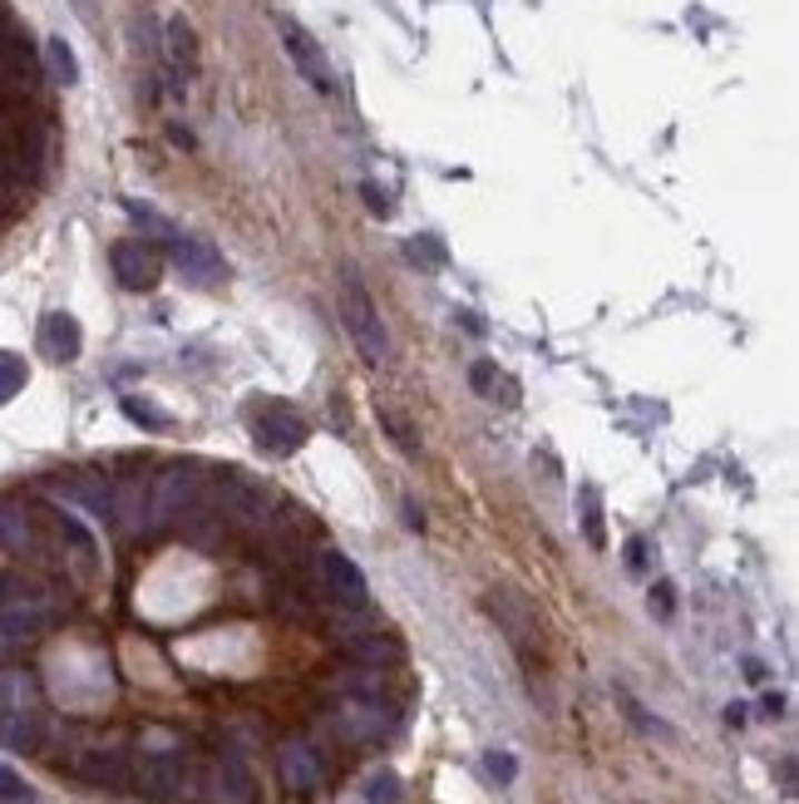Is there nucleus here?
I'll return each instance as SVG.
<instances>
[{
    "instance_id": "f257e3e1",
    "label": "nucleus",
    "mask_w": 799,
    "mask_h": 804,
    "mask_svg": "<svg viewBox=\"0 0 799 804\" xmlns=\"http://www.w3.org/2000/svg\"><path fill=\"white\" fill-rule=\"evenodd\" d=\"M341 321H346L351 341H356L361 361L365 365H391V336H385V321H381V306H375V296L365 292V282L356 272H341Z\"/></svg>"
},
{
    "instance_id": "f03ea898",
    "label": "nucleus",
    "mask_w": 799,
    "mask_h": 804,
    "mask_svg": "<svg viewBox=\"0 0 799 804\" xmlns=\"http://www.w3.org/2000/svg\"><path fill=\"white\" fill-rule=\"evenodd\" d=\"M489 617L499 622V631L509 637V647L519 651L523 666H543V612L513 588H489L484 592Z\"/></svg>"
},
{
    "instance_id": "7ed1b4c3",
    "label": "nucleus",
    "mask_w": 799,
    "mask_h": 804,
    "mask_svg": "<svg viewBox=\"0 0 799 804\" xmlns=\"http://www.w3.org/2000/svg\"><path fill=\"white\" fill-rule=\"evenodd\" d=\"M45 79V65H40V50L30 45L26 30L10 20V10L0 16V95L10 99H26L36 95Z\"/></svg>"
},
{
    "instance_id": "20e7f679",
    "label": "nucleus",
    "mask_w": 799,
    "mask_h": 804,
    "mask_svg": "<svg viewBox=\"0 0 799 804\" xmlns=\"http://www.w3.org/2000/svg\"><path fill=\"white\" fill-rule=\"evenodd\" d=\"M203 499V474L198 464H168L148 479V523H174V519H188Z\"/></svg>"
},
{
    "instance_id": "39448f33",
    "label": "nucleus",
    "mask_w": 799,
    "mask_h": 804,
    "mask_svg": "<svg viewBox=\"0 0 799 804\" xmlns=\"http://www.w3.org/2000/svg\"><path fill=\"white\" fill-rule=\"evenodd\" d=\"M272 493L253 484L247 474H237V469H227V474L218 479V513H227V519H237V523H247V528H257V523H267L272 519Z\"/></svg>"
},
{
    "instance_id": "423d86ee",
    "label": "nucleus",
    "mask_w": 799,
    "mask_h": 804,
    "mask_svg": "<svg viewBox=\"0 0 799 804\" xmlns=\"http://www.w3.org/2000/svg\"><path fill=\"white\" fill-rule=\"evenodd\" d=\"M253 440L262 454L287 459L306 444V420L296 415L292 405H267V410H257V420H253Z\"/></svg>"
},
{
    "instance_id": "0eeeda50",
    "label": "nucleus",
    "mask_w": 799,
    "mask_h": 804,
    "mask_svg": "<svg viewBox=\"0 0 799 804\" xmlns=\"http://www.w3.org/2000/svg\"><path fill=\"white\" fill-rule=\"evenodd\" d=\"M282 45H287L296 75H302L316 95H336V75H331V60H326L322 45H316L312 30H302L296 20H282Z\"/></svg>"
},
{
    "instance_id": "6e6552de",
    "label": "nucleus",
    "mask_w": 799,
    "mask_h": 804,
    "mask_svg": "<svg viewBox=\"0 0 799 804\" xmlns=\"http://www.w3.org/2000/svg\"><path fill=\"white\" fill-rule=\"evenodd\" d=\"M109 267L119 286H129V292H154L158 277H164V257H158L154 243H114L109 247Z\"/></svg>"
},
{
    "instance_id": "1a4fd4ad",
    "label": "nucleus",
    "mask_w": 799,
    "mask_h": 804,
    "mask_svg": "<svg viewBox=\"0 0 799 804\" xmlns=\"http://www.w3.org/2000/svg\"><path fill=\"white\" fill-rule=\"evenodd\" d=\"M316 572H322V588H326V597L336 607H351V612H361V607H365V597H371V588H365V572L346 553H341V548H326V553L316 558Z\"/></svg>"
},
{
    "instance_id": "9d476101",
    "label": "nucleus",
    "mask_w": 799,
    "mask_h": 804,
    "mask_svg": "<svg viewBox=\"0 0 799 804\" xmlns=\"http://www.w3.org/2000/svg\"><path fill=\"white\" fill-rule=\"evenodd\" d=\"M277 769H282V785H287L296 800H312L316 790H322V780H326V761H322V751H316L312 741H287L282 745Z\"/></svg>"
},
{
    "instance_id": "9b49d317",
    "label": "nucleus",
    "mask_w": 799,
    "mask_h": 804,
    "mask_svg": "<svg viewBox=\"0 0 799 804\" xmlns=\"http://www.w3.org/2000/svg\"><path fill=\"white\" fill-rule=\"evenodd\" d=\"M183 785H188V761H183L178 751H158V755H144V769H139V790L148 800L168 804L183 795Z\"/></svg>"
},
{
    "instance_id": "f8f14e48",
    "label": "nucleus",
    "mask_w": 799,
    "mask_h": 804,
    "mask_svg": "<svg viewBox=\"0 0 799 804\" xmlns=\"http://www.w3.org/2000/svg\"><path fill=\"white\" fill-rule=\"evenodd\" d=\"M55 489H60L70 503H79V509L99 513V519H109V513H114V484L105 474H95V469H70V474H55Z\"/></svg>"
},
{
    "instance_id": "ddd939ff",
    "label": "nucleus",
    "mask_w": 799,
    "mask_h": 804,
    "mask_svg": "<svg viewBox=\"0 0 799 804\" xmlns=\"http://www.w3.org/2000/svg\"><path fill=\"white\" fill-rule=\"evenodd\" d=\"M79 346H85V331H79V321L70 312H50L40 321V351L45 361L55 365H70L79 361Z\"/></svg>"
},
{
    "instance_id": "4468645a",
    "label": "nucleus",
    "mask_w": 799,
    "mask_h": 804,
    "mask_svg": "<svg viewBox=\"0 0 799 804\" xmlns=\"http://www.w3.org/2000/svg\"><path fill=\"white\" fill-rule=\"evenodd\" d=\"M79 780H89V785H99V790L129 785V751H124V745H99V751H85V761H79Z\"/></svg>"
},
{
    "instance_id": "2eb2a0df",
    "label": "nucleus",
    "mask_w": 799,
    "mask_h": 804,
    "mask_svg": "<svg viewBox=\"0 0 799 804\" xmlns=\"http://www.w3.org/2000/svg\"><path fill=\"white\" fill-rule=\"evenodd\" d=\"M164 55H168V70H174V85L198 75V36H193V26L183 16H174L164 26Z\"/></svg>"
},
{
    "instance_id": "dca6fc26",
    "label": "nucleus",
    "mask_w": 799,
    "mask_h": 804,
    "mask_svg": "<svg viewBox=\"0 0 799 804\" xmlns=\"http://www.w3.org/2000/svg\"><path fill=\"white\" fill-rule=\"evenodd\" d=\"M178 257V267H183V277H188L193 286H213V282H223V257L213 252L208 243H198V237H178L174 247H168Z\"/></svg>"
},
{
    "instance_id": "f3484780",
    "label": "nucleus",
    "mask_w": 799,
    "mask_h": 804,
    "mask_svg": "<svg viewBox=\"0 0 799 804\" xmlns=\"http://www.w3.org/2000/svg\"><path fill=\"white\" fill-rule=\"evenodd\" d=\"M341 651H346V657H356L361 666H385V661L400 657L395 641L381 637L375 627H346V631H341Z\"/></svg>"
},
{
    "instance_id": "a211bd4d",
    "label": "nucleus",
    "mask_w": 799,
    "mask_h": 804,
    "mask_svg": "<svg viewBox=\"0 0 799 804\" xmlns=\"http://www.w3.org/2000/svg\"><path fill=\"white\" fill-rule=\"evenodd\" d=\"M218 804H262L253 769H247V761L233 751H227L223 765H218Z\"/></svg>"
},
{
    "instance_id": "6ab92c4d",
    "label": "nucleus",
    "mask_w": 799,
    "mask_h": 804,
    "mask_svg": "<svg viewBox=\"0 0 799 804\" xmlns=\"http://www.w3.org/2000/svg\"><path fill=\"white\" fill-rule=\"evenodd\" d=\"M470 385H474V395H484V400H504V405H513V400H519V385H513L494 361H479L474 371H470Z\"/></svg>"
},
{
    "instance_id": "aec40b11",
    "label": "nucleus",
    "mask_w": 799,
    "mask_h": 804,
    "mask_svg": "<svg viewBox=\"0 0 799 804\" xmlns=\"http://www.w3.org/2000/svg\"><path fill=\"white\" fill-rule=\"evenodd\" d=\"M0 745H10V751H36V720H30L26 710L0 716Z\"/></svg>"
},
{
    "instance_id": "412c9836",
    "label": "nucleus",
    "mask_w": 799,
    "mask_h": 804,
    "mask_svg": "<svg viewBox=\"0 0 799 804\" xmlns=\"http://www.w3.org/2000/svg\"><path fill=\"white\" fill-rule=\"evenodd\" d=\"M26 381H30L26 361H20V355H10V351H0V405H10V400L26 390Z\"/></svg>"
},
{
    "instance_id": "4be33fe9",
    "label": "nucleus",
    "mask_w": 799,
    "mask_h": 804,
    "mask_svg": "<svg viewBox=\"0 0 799 804\" xmlns=\"http://www.w3.org/2000/svg\"><path fill=\"white\" fill-rule=\"evenodd\" d=\"M0 543L16 548V553H26L30 548V523L20 509H10V503H0Z\"/></svg>"
},
{
    "instance_id": "5701e85b",
    "label": "nucleus",
    "mask_w": 799,
    "mask_h": 804,
    "mask_svg": "<svg viewBox=\"0 0 799 804\" xmlns=\"http://www.w3.org/2000/svg\"><path fill=\"white\" fill-rule=\"evenodd\" d=\"M124 415H129L134 424H144V430H168V424H174L164 410L148 405V400H139V395H124Z\"/></svg>"
},
{
    "instance_id": "b1692460",
    "label": "nucleus",
    "mask_w": 799,
    "mask_h": 804,
    "mask_svg": "<svg viewBox=\"0 0 799 804\" xmlns=\"http://www.w3.org/2000/svg\"><path fill=\"white\" fill-rule=\"evenodd\" d=\"M405 257L415 262V267H425V272H440V267H444V247L435 243V237H410Z\"/></svg>"
},
{
    "instance_id": "393cba45",
    "label": "nucleus",
    "mask_w": 799,
    "mask_h": 804,
    "mask_svg": "<svg viewBox=\"0 0 799 804\" xmlns=\"http://www.w3.org/2000/svg\"><path fill=\"white\" fill-rule=\"evenodd\" d=\"M45 50H50V70H55V79H60V85H75V79H79V65H75V50H70V45L55 36L50 45H45Z\"/></svg>"
},
{
    "instance_id": "a878e982",
    "label": "nucleus",
    "mask_w": 799,
    "mask_h": 804,
    "mask_svg": "<svg viewBox=\"0 0 799 804\" xmlns=\"http://www.w3.org/2000/svg\"><path fill=\"white\" fill-rule=\"evenodd\" d=\"M0 800H10V804H36V790H30L10 765H0Z\"/></svg>"
},
{
    "instance_id": "bb28decb",
    "label": "nucleus",
    "mask_w": 799,
    "mask_h": 804,
    "mask_svg": "<svg viewBox=\"0 0 799 804\" xmlns=\"http://www.w3.org/2000/svg\"><path fill=\"white\" fill-rule=\"evenodd\" d=\"M365 800H371V804H395L400 800V780L391 775V769L371 775V780H365Z\"/></svg>"
},
{
    "instance_id": "cd10ccee",
    "label": "nucleus",
    "mask_w": 799,
    "mask_h": 804,
    "mask_svg": "<svg viewBox=\"0 0 799 804\" xmlns=\"http://www.w3.org/2000/svg\"><path fill=\"white\" fill-rule=\"evenodd\" d=\"M484 769H489V780H494V785H513V780H519V761H513L509 751H489Z\"/></svg>"
},
{
    "instance_id": "c85d7f7f",
    "label": "nucleus",
    "mask_w": 799,
    "mask_h": 804,
    "mask_svg": "<svg viewBox=\"0 0 799 804\" xmlns=\"http://www.w3.org/2000/svg\"><path fill=\"white\" fill-rule=\"evenodd\" d=\"M582 523H588V543L602 548L608 538H602V513H598V489H582Z\"/></svg>"
},
{
    "instance_id": "c756f323",
    "label": "nucleus",
    "mask_w": 799,
    "mask_h": 804,
    "mask_svg": "<svg viewBox=\"0 0 799 804\" xmlns=\"http://www.w3.org/2000/svg\"><path fill=\"white\" fill-rule=\"evenodd\" d=\"M381 424H385V430H391V440H395V444H400V450H405L410 459H420V440H415V434L405 430V420H400V415H391V410H385V415H381Z\"/></svg>"
},
{
    "instance_id": "7c9ffc66",
    "label": "nucleus",
    "mask_w": 799,
    "mask_h": 804,
    "mask_svg": "<svg viewBox=\"0 0 799 804\" xmlns=\"http://www.w3.org/2000/svg\"><path fill=\"white\" fill-rule=\"evenodd\" d=\"M618 700H622V710H627V720H632V726H642L647 735H661V731H667V726H661V720H652V716H647V710H642V706H637V700H632V696H627V692H618Z\"/></svg>"
},
{
    "instance_id": "2f4dec72",
    "label": "nucleus",
    "mask_w": 799,
    "mask_h": 804,
    "mask_svg": "<svg viewBox=\"0 0 799 804\" xmlns=\"http://www.w3.org/2000/svg\"><path fill=\"white\" fill-rule=\"evenodd\" d=\"M671 607H677V597H671V582H657V588H652V612L671 617Z\"/></svg>"
},
{
    "instance_id": "473e14b6",
    "label": "nucleus",
    "mask_w": 799,
    "mask_h": 804,
    "mask_svg": "<svg viewBox=\"0 0 799 804\" xmlns=\"http://www.w3.org/2000/svg\"><path fill=\"white\" fill-rule=\"evenodd\" d=\"M627 562H632V568H642V562H647V548H642V538H632V543H627Z\"/></svg>"
},
{
    "instance_id": "72a5a7b5",
    "label": "nucleus",
    "mask_w": 799,
    "mask_h": 804,
    "mask_svg": "<svg viewBox=\"0 0 799 804\" xmlns=\"http://www.w3.org/2000/svg\"><path fill=\"white\" fill-rule=\"evenodd\" d=\"M361 193H365V203H371V213H385V208H391V203H385V198H381V193H375V188H371V183H365V188H361Z\"/></svg>"
},
{
    "instance_id": "f704fd0d",
    "label": "nucleus",
    "mask_w": 799,
    "mask_h": 804,
    "mask_svg": "<svg viewBox=\"0 0 799 804\" xmlns=\"http://www.w3.org/2000/svg\"><path fill=\"white\" fill-rule=\"evenodd\" d=\"M765 710H770V716H780V710H785V696H780V692H770V696H765Z\"/></svg>"
},
{
    "instance_id": "c9c22d12",
    "label": "nucleus",
    "mask_w": 799,
    "mask_h": 804,
    "mask_svg": "<svg viewBox=\"0 0 799 804\" xmlns=\"http://www.w3.org/2000/svg\"><path fill=\"white\" fill-rule=\"evenodd\" d=\"M75 6H79V16H89V10H95V0H75Z\"/></svg>"
},
{
    "instance_id": "e433bc0d",
    "label": "nucleus",
    "mask_w": 799,
    "mask_h": 804,
    "mask_svg": "<svg viewBox=\"0 0 799 804\" xmlns=\"http://www.w3.org/2000/svg\"><path fill=\"white\" fill-rule=\"evenodd\" d=\"M0 16H6V0H0Z\"/></svg>"
}]
</instances>
